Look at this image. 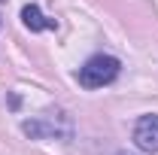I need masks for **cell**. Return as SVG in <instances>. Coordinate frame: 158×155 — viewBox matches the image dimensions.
Listing matches in <instances>:
<instances>
[{
  "label": "cell",
  "mask_w": 158,
  "mask_h": 155,
  "mask_svg": "<svg viewBox=\"0 0 158 155\" xmlns=\"http://www.w3.org/2000/svg\"><path fill=\"white\" fill-rule=\"evenodd\" d=\"M118 70H122L118 58H113V55H91L79 67V85L82 88H103V85H110L118 76Z\"/></svg>",
  "instance_id": "obj_1"
},
{
  "label": "cell",
  "mask_w": 158,
  "mask_h": 155,
  "mask_svg": "<svg viewBox=\"0 0 158 155\" xmlns=\"http://www.w3.org/2000/svg\"><path fill=\"white\" fill-rule=\"evenodd\" d=\"M64 113H46V116L40 119H27L24 125H21V131L27 137H61V140H70V134H73V128H64L58 122H64Z\"/></svg>",
  "instance_id": "obj_2"
},
{
  "label": "cell",
  "mask_w": 158,
  "mask_h": 155,
  "mask_svg": "<svg viewBox=\"0 0 158 155\" xmlns=\"http://www.w3.org/2000/svg\"><path fill=\"white\" fill-rule=\"evenodd\" d=\"M134 143L143 152H158V116L155 113L137 119V125H134Z\"/></svg>",
  "instance_id": "obj_3"
},
{
  "label": "cell",
  "mask_w": 158,
  "mask_h": 155,
  "mask_svg": "<svg viewBox=\"0 0 158 155\" xmlns=\"http://www.w3.org/2000/svg\"><path fill=\"white\" fill-rule=\"evenodd\" d=\"M21 21H24V27H27V31H34V34L55 27V19H46V15L40 12V6H34V3H27V6L21 9Z\"/></svg>",
  "instance_id": "obj_4"
},
{
  "label": "cell",
  "mask_w": 158,
  "mask_h": 155,
  "mask_svg": "<svg viewBox=\"0 0 158 155\" xmlns=\"http://www.w3.org/2000/svg\"><path fill=\"white\" fill-rule=\"evenodd\" d=\"M118 155H128V152H118Z\"/></svg>",
  "instance_id": "obj_5"
}]
</instances>
